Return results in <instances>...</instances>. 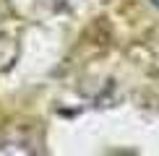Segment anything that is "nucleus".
Wrapping results in <instances>:
<instances>
[{
    "mask_svg": "<svg viewBox=\"0 0 159 156\" xmlns=\"http://www.w3.org/2000/svg\"><path fill=\"white\" fill-rule=\"evenodd\" d=\"M151 3H154V5H159V0H151Z\"/></svg>",
    "mask_w": 159,
    "mask_h": 156,
    "instance_id": "1",
    "label": "nucleus"
}]
</instances>
